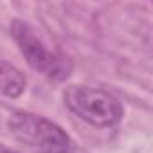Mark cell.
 <instances>
[{"instance_id":"obj_5","label":"cell","mask_w":153,"mask_h":153,"mask_svg":"<svg viewBox=\"0 0 153 153\" xmlns=\"http://www.w3.org/2000/svg\"><path fill=\"white\" fill-rule=\"evenodd\" d=\"M0 153H20V151H16V149H13V148H9V146L0 142Z\"/></svg>"},{"instance_id":"obj_3","label":"cell","mask_w":153,"mask_h":153,"mask_svg":"<svg viewBox=\"0 0 153 153\" xmlns=\"http://www.w3.org/2000/svg\"><path fill=\"white\" fill-rule=\"evenodd\" d=\"M63 101L76 117L97 128H112L124 115L121 101L114 94L96 87L70 85L63 92Z\"/></svg>"},{"instance_id":"obj_4","label":"cell","mask_w":153,"mask_h":153,"mask_svg":"<svg viewBox=\"0 0 153 153\" xmlns=\"http://www.w3.org/2000/svg\"><path fill=\"white\" fill-rule=\"evenodd\" d=\"M27 79L24 72L9 61L0 59V97L16 99L24 94Z\"/></svg>"},{"instance_id":"obj_1","label":"cell","mask_w":153,"mask_h":153,"mask_svg":"<svg viewBox=\"0 0 153 153\" xmlns=\"http://www.w3.org/2000/svg\"><path fill=\"white\" fill-rule=\"evenodd\" d=\"M7 128L11 135L33 153H74L76 142L72 137L54 121L16 110L7 119Z\"/></svg>"},{"instance_id":"obj_2","label":"cell","mask_w":153,"mask_h":153,"mask_svg":"<svg viewBox=\"0 0 153 153\" xmlns=\"http://www.w3.org/2000/svg\"><path fill=\"white\" fill-rule=\"evenodd\" d=\"M11 36L18 51L22 52L24 59L33 70L56 83L70 78L72 74L70 58L58 49H51L31 24L15 18L11 22Z\"/></svg>"}]
</instances>
